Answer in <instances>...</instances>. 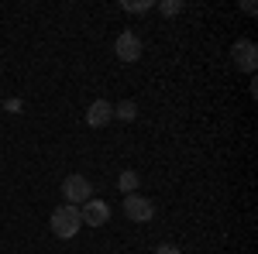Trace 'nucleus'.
<instances>
[{
	"mask_svg": "<svg viewBox=\"0 0 258 254\" xmlns=\"http://www.w3.org/2000/svg\"><path fill=\"white\" fill-rule=\"evenodd\" d=\"M52 234L62 237V240H73V237L83 230V216H80V206H69L62 203L59 210H52V220H48Z\"/></svg>",
	"mask_w": 258,
	"mask_h": 254,
	"instance_id": "1",
	"label": "nucleus"
},
{
	"mask_svg": "<svg viewBox=\"0 0 258 254\" xmlns=\"http://www.w3.org/2000/svg\"><path fill=\"white\" fill-rule=\"evenodd\" d=\"M93 186H90V179L80 176V172H73V176L62 179V196H66V203L69 206H83L86 199H93Z\"/></svg>",
	"mask_w": 258,
	"mask_h": 254,
	"instance_id": "2",
	"label": "nucleus"
},
{
	"mask_svg": "<svg viewBox=\"0 0 258 254\" xmlns=\"http://www.w3.org/2000/svg\"><path fill=\"white\" fill-rule=\"evenodd\" d=\"M124 213L135 223H148V220H155V203L141 193H131V196H124Z\"/></svg>",
	"mask_w": 258,
	"mask_h": 254,
	"instance_id": "3",
	"label": "nucleus"
},
{
	"mask_svg": "<svg viewBox=\"0 0 258 254\" xmlns=\"http://www.w3.org/2000/svg\"><path fill=\"white\" fill-rule=\"evenodd\" d=\"M141 48H145V45H141V38L135 31H120L117 41H114V55H117L120 62H127V65L141 59Z\"/></svg>",
	"mask_w": 258,
	"mask_h": 254,
	"instance_id": "4",
	"label": "nucleus"
},
{
	"mask_svg": "<svg viewBox=\"0 0 258 254\" xmlns=\"http://www.w3.org/2000/svg\"><path fill=\"white\" fill-rule=\"evenodd\" d=\"M80 216H83V227H103L110 220V203L107 199H86L80 206Z\"/></svg>",
	"mask_w": 258,
	"mask_h": 254,
	"instance_id": "5",
	"label": "nucleus"
},
{
	"mask_svg": "<svg viewBox=\"0 0 258 254\" xmlns=\"http://www.w3.org/2000/svg\"><path fill=\"white\" fill-rule=\"evenodd\" d=\"M231 55H234V65L244 69V72H255V69H258V45H255V41H248V38L234 41Z\"/></svg>",
	"mask_w": 258,
	"mask_h": 254,
	"instance_id": "6",
	"label": "nucleus"
},
{
	"mask_svg": "<svg viewBox=\"0 0 258 254\" xmlns=\"http://www.w3.org/2000/svg\"><path fill=\"white\" fill-rule=\"evenodd\" d=\"M110 120H114V103L110 100H93L86 107V124L90 127H107Z\"/></svg>",
	"mask_w": 258,
	"mask_h": 254,
	"instance_id": "7",
	"label": "nucleus"
},
{
	"mask_svg": "<svg viewBox=\"0 0 258 254\" xmlns=\"http://www.w3.org/2000/svg\"><path fill=\"white\" fill-rule=\"evenodd\" d=\"M138 186H141V176H138V172H131V168H127V172H120V179H117V189H120L124 196L138 193Z\"/></svg>",
	"mask_w": 258,
	"mask_h": 254,
	"instance_id": "8",
	"label": "nucleus"
},
{
	"mask_svg": "<svg viewBox=\"0 0 258 254\" xmlns=\"http://www.w3.org/2000/svg\"><path fill=\"white\" fill-rule=\"evenodd\" d=\"M114 117L117 120H135L138 117V103H135V100H120V103H114Z\"/></svg>",
	"mask_w": 258,
	"mask_h": 254,
	"instance_id": "9",
	"label": "nucleus"
},
{
	"mask_svg": "<svg viewBox=\"0 0 258 254\" xmlns=\"http://www.w3.org/2000/svg\"><path fill=\"white\" fill-rule=\"evenodd\" d=\"M159 11L165 14V18H176L179 11H182V0H162V4H159Z\"/></svg>",
	"mask_w": 258,
	"mask_h": 254,
	"instance_id": "10",
	"label": "nucleus"
},
{
	"mask_svg": "<svg viewBox=\"0 0 258 254\" xmlns=\"http://www.w3.org/2000/svg\"><path fill=\"white\" fill-rule=\"evenodd\" d=\"M120 7H124V11H131V14H145V11H152L155 4H152V0H141V4H127V0H124Z\"/></svg>",
	"mask_w": 258,
	"mask_h": 254,
	"instance_id": "11",
	"label": "nucleus"
},
{
	"mask_svg": "<svg viewBox=\"0 0 258 254\" xmlns=\"http://www.w3.org/2000/svg\"><path fill=\"white\" fill-rule=\"evenodd\" d=\"M155 254H182V247H176V244H159Z\"/></svg>",
	"mask_w": 258,
	"mask_h": 254,
	"instance_id": "12",
	"label": "nucleus"
}]
</instances>
